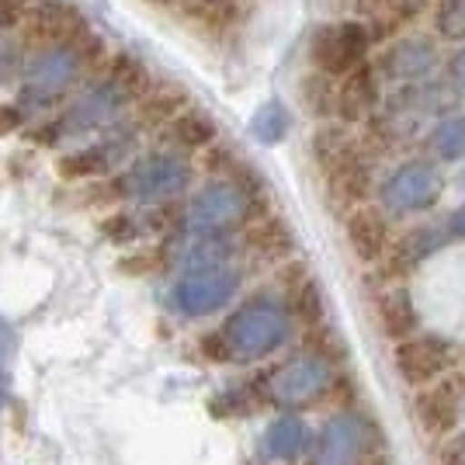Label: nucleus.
<instances>
[{
    "label": "nucleus",
    "mask_w": 465,
    "mask_h": 465,
    "mask_svg": "<svg viewBox=\"0 0 465 465\" xmlns=\"http://www.w3.org/2000/svg\"><path fill=\"white\" fill-rule=\"evenodd\" d=\"M35 0H0V32H11L25 21V11L32 7Z\"/></svg>",
    "instance_id": "ea45409f"
},
{
    "label": "nucleus",
    "mask_w": 465,
    "mask_h": 465,
    "mask_svg": "<svg viewBox=\"0 0 465 465\" xmlns=\"http://www.w3.org/2000/svg\"><path fill=\"white\" fill-rule=\"evenodd\" d=\"M445 77H448V91L455 97H465V45H459V49L448 56Z\"/></svg>",
    "instance_id": "e433bc0d"
},
{
    "label": "nucleus",
    "mask_w": 465,
    "mask_h": 465,
    "mask_svg": "<svg viewBox=\"0 0 465 465\" xmlns=\"http://www.w3.org/2000/svg\"><path fill=\"white\" fill-rule=\"evenodd\" d=\"M264 455L274 459V462H295L306 445H310V430H306V420L295 417V413H282L278 420L268 424L264 430Z\"/></svg>",
    "instance_id": "4be33fe9"
},
{
    "label": "nucleus",
    "mask_w": 465,
    "mask_h": 465,
    "mask_svg": "<svg viewBox=\"0 0 465 465\" xmlns=\"http://www.w3.org/2000/svg\"><path fill=\"white\" fill-rule=\"evenodd\" d=\"M344 236H348L351 253L365 264V268H379L382 257L389 253V213L382 205H371V202H361L344 213Z\"/></svg>",
    "instance_id": "ddd939ff"
},
{
    "label": "nucleus",
    "mask_w": 465,
    "mask_h": 465,
    "mask_svg": "<svg viewBox=\"0 0 465 465\" xmlns=\"http://www.w3.org/2000/svg\"><path fill=\"white\" fill-rule=\"evenodd\" d=\"M310 150H312V160H316V167H320V174L330 171L333 163H341L344 156H351L354 150H361V143L354 139L348 122H323V125H316V133L310 139Z\"/></svg>",
    "instance_id": "5701e85b"
},
{
    "label": "nucleus",
    "mask_w": 465,
    "mask_h": 465,
    "mask_svg": "<svg viewBox=\"0 0 465 465\" xmlns=\"http://www.w3.org/2000/svg\"><path fill=\"white\" fill-rule=\"evenodd\" d=\"M177 7L184 21L205 35H226L240 18V0H181Z\"/></svg>",
    "instance_id": "b1692460"
},
{
    "label": "nucleus",
    "mask_w": 465,
    "mask_h": 465,
    "mask_svg": "<svg viewBox=\"0 0 465 465\" xmlns=\"http://www.w3.org/2000/svg\"><path fill=\"white\" fill-rule=\"evenodd\" d=\"M104 80H108L125 101H139V97H146L156 87L153 74L146 70V63H143L139 56H133V53H118V56H112V63H108V77Z\"/></svg>",
    "instance_id": "393cba45"
},
{
    "label": "nucleus",
    "mask_w": 465,
    "mask_h": 465,
    "mask_svg": "<svg viewBox=\"0 0 465 465\" xmlns=\"http://www.w3.org/2000/svg\"><path fill=\"white\" fill-rule=\"evenodd\" d=\"M125 104H129V101L104 80V84H94V87L80 91V94L70 101V108H66L56 122H59V129H63V136L94 133V129H108V125L122 115Z\"/></svg>",
    "instance_id": "2eb2a0df"
},
{
    "label": "nucleus",
    "mask_w": 465,
    "mask_h": 465,
    "mask_svg": "<svg viewBox=\"0 0 465 465\" xmlns=\"http://www.w3.org/2000/svg\"><path fill=\"white\" fill-rule=\"evenodd\" d=\"M333 361L316 354V351H302L289 361L274 365L268 375H261V396L274 403V407L285 410H299L310 407V403H320L333 389Z\"/></svg>",
    "instance_id": "f03ea898"
},
{
    "label": "nucleus",
    "mask_w": 465,
    "mask_h": 465,
    "mask_svg": "<svg viewBox=\"0 0 465 465\" xmlns=\"http://www.w3.org/2000/svg\"><path fill=\"white\" fill-rule=\"evenodd\" d=\"M243 243L261 257H289L292 253V230L278 215H261L243 230Z\"/></svg>",
    "instance_id": "cd10ccee"
},
{
    "label": "nucleus",
    "mask_w": 465,
    "mask_h": 465,
    "mask_svg": "<svg viewBox=\"0 0 465 465\" xmlns=\"http://www.w3.org/2000/svg\"><path fill=\"white\" fill-rule=\"evenodd\" d=\"M289 125L292 118L285 112V104H278V101H268V104H261L251 118V136L261 139L264 146H274V143H282V139L289 136Z\"/></svg>",
    "instance_id": "473e14b6"
},
{
    "label": "nucleus",
    "mask_w": 465,
    "mask_h": 465,
    "mask_svg": "<svg viewBox=\"0 0 465 465\" xmlns=\"http://www.w3.org/2000/svg\"><path fill=\"white\" fill-rule=\"evenodd\" d=\"M451 344L441 333H420L413 330L410 337L392 344V369L400 375V382L410 389L430 386L438 379H445L451 369Z\"/></svg>",
    "instance_id": "1a4fd4ad"
},
{
    "label": "nucleus",
    "mask_w": 465,
    "mask_h": 465,
    "mask_svg": "<svg viewBox=\"0 0 465 465\" xmlns=\"http://www.w3.org/2000/svg\"><path fill=\"white\" fill-rule=\"evenodd\" d=\"M427 146L438 160H448V163H459L465 160V112L462 115H448L441 118L430 136H427Z\"/></svg>",
    "instance_id": "c756f323"
},
{
    "label": "nucleus",
    "mask_w": 465,
    "mask_h": 465,
    "mask_svg": "<svg viewBox=\"0 0 465 465\" xmlns=\"http://www.w3.org/2000/svg\"><path fill=\"white\" fill-rule=\"evenodd\" d=\"M371 441V424L358 413H333L316 445H312V459L310 465H361L365 451H369Z\"/></svg>",
    "instance_id": "9d476101"
},
{
    "label": "nucleus",
    "mask_w": 465,
    "mask_h": 465,
    "mask_svg": "<svg viewBox=\"0 0 465 465\" xmlns=\"http://www.w3.org/2000/svg\"><path fill=\"white\" fill-rule=\"evenodd\" d=\"M167 136L177 150H209L219 139V125L213 122V115L198 112V108H184L181 115L167 125Z\"/></svg>",
    "instance_id": "bb28decb"
},
{
    "label": "nucleus",
    "mask_w": 465,
    "mask_h": 465,
    "mask_svg": "<svg viewBox=\"0 0 465 465\" xmlns=\"http://www.w3.org/2000/svg\"><path fill=\"white\" fill-rule=\"evenodd\" d=\"M84 28H87V21L70 0H35L21 21V42L32 49L70 45Z\"/></svg>",
    "instance_id": "9b49d317"
},
{
    "label": "nucleus",
    "mask_w": 465,
    "mask_h": 465,
    "mask_svg": "<svg viewBox=\"0 0 465 465\" xmlns=\"http://www.w3.org/2000/svg\"><path fill=\"white\" fill-rule=\"evenodd\" d=\"M232 257V240L230 232H192L181 240L174 261L192 272V268H215V264H230Z\"/></svg>",
    "instance_id": "412c9836"
},
{
    "label": "nucleus",
    "mask_w": 465,
    "mask_h": 465,
    "mask_svg": "<svg viewBox=\"0 0 465 465\" xmlns=\"http://www.w3.org/2000/svg\"><path fill=\"white\" fill-rule=\"evenodd\" d=\"M323 181H327V192L333 198V205H341L344 213L354 209V205H361V202H369L375 181H371V160L365 153V146L354 150L351 156H344L341 163H333L330 171H323Z\"/></svg>",
    "instance_id": "a211bd4d"
},
{
    "label": "nucleus",
    "mask_w": 465,
    "mask_h": 465,
    "mask_svg": "<svg viewBox=\"0 0 465 465\" xmlns=\"http://www.w3.org/2000/svg\"><path fill=\"white\" fill-rule=\"evenodd\" d=\"M129 143H133L129 136H112L104 143H97V146H87V150H74V153H66L56 163L59 177H70V181H77V177H104L118 163V156H125Z\"/></svg>",
    "instance_id": "aec40b11"
},
{
    "label": "nucleus",
    "mask_w": 465,
    "mask_h": 465,
    "mask_svg": "<svg viewBox=\"0 0 465 465\" xmlns=\"http://www.w3.org/2000/svg\"><path fill=\"white\" fill-rule=\"evenodd\" d=\"M70 45H74V53H77L80 63H84V70H97V66H104V59H108V45H104V39L97 35L94 28H84Z\"/></svg>",
    "instance_id": "f704fd0d"
},
{
    "label": "nucleus",
    "mask_w": 465,
    "mask_h": 465,
    "mask_svg": "<svg viewBox=\"0 0 465 465\" xmlns=\"http://www.w3.org/2000/svg\"><path fill=\"white\" fill-rule=\"evenodd\" d=\"M21 70H25V63H21V42H15L11 35H0V87L15 77V74H21Z\"/></svg>",
    "instance_id": "c9c22d12"
},
{
    "label": "nucleus",
    "mask_w": 465,
    "mask_h": 465,
    "mask_svg": "<svg viewBox=\"0 0 465 465\" xmlns=\"http://www.w3.org/2000/svg\"><path fill=\"white\" fill-rule=\"evenodd\" d=\"M371 312H375L379 330L386 333L392 344L410 337V333L417 330V323H420L417 306H413V295H410L407 285L396 282V278H389V285H382V289L371 295Z\"/></svg>",
    "instance_id": "6ab92c4d"
},
{
    "label": "nucleus",
    "mask_w": 465,
    "mask_h": 465,
    "mask_svg": "<svg viewBox=\"0 0 465 465\" xmlns=\"http://www.w3.org/2000/svg\"><path fill=\"white\" fill-rule=\"evenodd\" d=\"M462 184H465V174H462Z\"/></svg>",
    "instance_id": "49530a36"
},
{
    "label": "nucleus",
    "mask_w": 465,
    "mask_h": 465,
    "mask_svg": "<svg viewBox=\"0 0 465 465\" xmlns=\"http://www.w3.org/2000/svg\"><path fill=\"white\" fill-rule=\"evenodd\" d=\"M104 232H108L112 240H133V236H139V226H136V219H129V215H115V219L104 223Z\"/></svg>",
    "instance_id": "a19ab883"
},
{
    "label": "nucleus",
    "mask_w": 465,
    "mask_h": 465,
    "mask_svg": "<svg viewBox=\"0 0 465 465\" xmlns=\"http://www.w3.org/2000/svg\"><path fill=\"white\" fill-rule=\"evenodd\" d=\"M240 289V272L232 264H215V268H192L174 282L171 289V306L174 312L198 320L226 310L232 295Z\"/></svg>",
    "instance_id": "6e6552de"
},
{
    "label": "nucleus",
    "mask_w": 465,
    "mask_h": 465,
    "mask_svg": "<svg viewBox=\"0 0 465 465\" xmlns=\"http://www.w3.org/2000/svg\"><path fill=\"white\" fill-rule=\"evenodd\" d=\"M448 232H451V240H465V205H459L448 215Z\"/></svg>",
    "instance_id": "37998d69"
},
{
    "label": "nucleus",
    "mask_w": 465,
    "mask_h": 465,
    "mask_svg": "<svg viewBox=\"0 0 465 465\" xmlns=\"http://www.w3.org/2000/svg\"><path fill=\"white\" fill-rule=\"evenodd\" d=\"M434 35L445 42H465V0H438L434 7Z\"/></svg>",
    "instance_id": "72a5a7b5"
},
{
    "label": "nucleus",
    "mask_w": 465,
    "mask_h": 465,
    "mask_svg": "<svg viewBox=\"0 0 465 465\" xmlns=\"http://www.w3.org/2000/svg\"><path fill=\"white\" fill-rule=\"evenodd\" d=\"M462 389L451 379H438L430 386H420L413 396V420L427 438H448L462 424Z\"/></svg>",
    "instance_id": "f8f14e48"
},
{
    "label": "nucleus",
    "mask_w": 465,
    "mask_h": 465,
    "mask_svg": "<svg viewBox=\"0 0 465 465\" xmlns=\"http://www.w3.org/2000/svg\"><path fill=\"white\" fill-rule=\"evenodd\" d=\"M253 213H257V198L240 181L215 177L209 184H202L192 194V202L184 205V230L232 232L240 230L243 223H251Z\"/></svg>",
    "instance_id": "7ed1b4c3"
},
{
    "label": "nucleus",
    "mask_w": 465,
    "mask_h": 465,
    "mask_svg": "<svg viewBox=\"0 0 465 465\" xmlns=\"http://www.w3.org/2000/svg\"><path fill=\"white\" fill-rule=\"evenodd\" d=\"M146 4H150V7H177L181 0H146Z\"/></svg>",
    "instance_id": "a18cd8bd"
},
{
    "label": "nucleus",
    "mask_w": 465,
    "mask_h": 465,
    "mask_svg": "<svg viewBox=\"0 0 465 465\" xmlns=\"http://www.w3.org/2000/svg\"><path fill=\"white\" fill-rule=\"evenodd\" d=\"M371 32L361 21H330L310 35V63L330 77H348L354 66L369 63Z\"/></svg>",
    "instance_id": "0eeeda50"
},
{
    "label": "nucleus",
    "mask_w": 465,
    "mask_h": 465,
    "mask_svg": "<svg viewBox=\"0 0 465 465\" xmlns=\"http://www.w3.org/2000/svg\"><path fill=\"white\" fill-rule=\"evenodd\" d=\"M448 240H451V232L438 230V226H413V230H407L400 240H392L389 243V253L382 257V272H386V278H396V282H403L407 274H413L420 264H424L430 253H438L441 247H445Z\"/></svg>",
    "instance_id": "f3484780"
},
{
    "label": "nucleus",
    "mask_w": 465,
    "mask_h": 465,
    "mask_svg": "<svg viewBox=\"0 0 465 465\" xmlns=\"http://www.w3.org/2000/svg\"><path fill=\"white\" fill-rule=\"evenodd\" d=\"M289 306L272 299V295H253L247 302H240L219 330L230 361H261L282 348L289 341Z\"/></svg>",
    "instance_id": "f257e3e1"
},
{
    "label": "nucleus",
    "mask_w": 465,
    "mask_h": 465,
    "mask_svg": "<svg viewBox=\"0 0 465 465\" xmlns=\"http://www.w3.org/2000/svg\"><path fill=\"white\" fill-rule=\"evenodd\" d=\"M299 104L312 118L337 115V77H330V74L312 66L310 74L299 80Z\"/></svg>",
    "instance_id": "c85d7f7f"
},
{
    "label": "nucleus",
    "mask_w": 465,
    "mask_h": 465,
    "mask_svg": "<svg viewBox=\"0 0 465 465\" xmlns=\"http://www.w3.org/2000/svg\"><path fill=\"white\" fill-rule=\"evenodd\" d=\"M379 101H382V74L371 63L354 66L348 77H341L337 84V118L348 125L369 122L379 112Z\"/></svg>",
    "instance_id": "dca6fc26"
},
{
    "label": "nucleus",
    "mask_w": 465,
    "mask_h": 465,
    "mask_svg": "<svg viewBox=\"0 0 465 465\" xmlns=\"http://www.w3.org/2000/svg\"><path fill=\"white\" fill-rule=\"evenodd\" d=\"M188 184H192V163L174 150H156L133 160V167L118 181V192L143 205H163L188 192Z\"/></svg>",
    "instance_id": "39448f33"
},
{
    "label": "nucleus",
    "mask_w": 465,
    "mask_h": 465,
    "mask_svg": "<svg viewBox=\"0 0 465 465\" xmlns=\"http://www.w3.org/2000/svg\"><path fill=\"white\" fill-rule=\"evenodd\" d=\"M15 354V330L0 320V407L7 400V361Z\"/></svg>",
    "instance_id": "4c0bfd02"
},
{
    "label": "nucleus",
    "mask_w": 465,
    "mask_h": 465,
    "mask_svg": "<svg viewBox=\"0 0 465 465\" xmlns=\"http://www.w3.org/2000/svg\"><path fill=\"white\" fill-rule=\"evenodd\" d=\"M184 108H188V94L181 87H153L150 94L136 101V122L143 129H160V125H171Z\"/></svg>",
    "instance_id": "a878e982"
},
{
    "label": "nucleus",
    "mask_w": 465,
    "mask_h": 465,
    "mask_svg": "<svg viewBox=\"0 0 465 465\" xmlns=\"http://www.w3.org/2000/svg\"><path fill=\"white\" fill-rule=\"evenodd\" d=\"M285 306H289L292 316H299L310 327L323 323V295H320V285L312 278H306V274H299L289 285V302Z\"/></svg>",
    "instance_id": "2f4dec72"
},
{
    "label": "nucleus",
    "mask_w": 465,
    "mask_h": 465,
    "mask_svg": "<svg viewBox=\"0 0 465 465\" xmlns=\"http://www.w3.org/2000/svg\"><path fill=\"white\" fill-rule=\"evenodd\" d=\"M21 122H25V112H21V108L0 104V136H4V133H11V129H18Z\"/></svg>",
    "instance_id": "79ce46f5"
},
{
    "label": "nucleus",
    "mask_w": 465,
    "mask_h": 465,
    "mask_svg": "<svg viewBox=\"0 0 465 465\" xmlns=\"http://www.w3.org/2000/svg\"><path fill=\"white\" fill-rule=\"evenodd\" d=\"M417 15H420V0H392L386 11L371 15V21H369L371 42H386V39H392V35H400L407 25H413Z\"/></svg>",
    "instance_id": "7c9ffc66"
},
{
    "label": "nucleus",
    "mask_w": 465,
    "mask_h": 465,
    "mask_svg": "<svg viewBox=\"0 0 465 465\" xmlns=\"http://www.w3.org/2000/svg\"><path fill=\"white\" fill-rule=\"evenodd\" d=\"M438 465H465V430L448 434L445 445L438 448Z\"/></svg>",
    "instance_id": "58836bf2"
},
{
    "label": "nucleus",
    "mask_w": 465,
    "mask_h": 465,
    "mask_svg": "<svg viewBox=\"0 0 465 465\" xmlns=\"http://www.w3.org/2000/svg\"><path fill=\"white\" fill-rule=\"evenodd\" d=\"M84 74L87 70L74 53V45L35 49L25 63V70H21V104H35V108L56 104L77 87Z\"/></svg>",
    "instance_id": "20e7f679"
},
{
    "label": "nucleus",
    "mask_w": 465,
    "mask_h": 465,
    "mask_svg": "<svg viewBox=\"0 0 465 465\" xmlns=\"http://www.w3.org/2000/svg\"><path fill=\"white\" fill-rule=\"evenodd\" d=\"M445 194V177L434 160H407L400 163L379 188V202L389 215H420L434 209Z\"/></svg>",
    "instance_id": "423d86ee"
},
{
    "label": "nucleus",
    "mask_w": 465,
    "mask_h": 465,
    "mask_svg": "<svg viewBox=\"0 0 465 465\" xmlns=\"http://www.w3.org/2000/svg\"><path fill=\"white\" fill-rule=\"evenodd\" d=\"M354 4H358V11H361V15H379V11H386L389 4H392V0H354Z\"/></svg>",
    "instance_id": "c03bdc74"
},
{
    "label": "nucleus",
    "mask_w": 465,
    "mask_h": 465,
    "mask_svg": "<svg viewBox=\"0 0 465 465\" xmlns=\"http://www.w3.org/2000/svg\"><path fill=\"white\" fill-rule=\"evenodd\" d=\"M438 66V39L410 32L389 45L379 56V74L392 84H420Z\"/></svg>",
    "instance_id": "4468645a"
}]
</instances>
